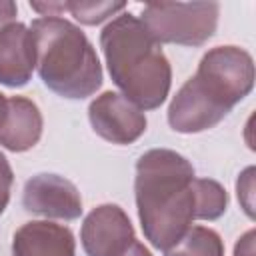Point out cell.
<instances>
[{
    "label": "cell",
    "instance_id": "cell-1",
    "mask_svg": "<svg viewBox=\"0 0 256 256\" xmlns=\"http://www.w3.org/2000/svg\"><path fill=\"white\" fill-rule=\"evenodd\" d=\"M196 174L190 160L170 148H152L136 162L134 196L144 238L166 252L198 220Z\"/></svg>",
    "mask_w": 256,
    "mask_h": 256
},
{
    "label": "cell",
    "instance_id": "cell-2",
    "mask_svg": "<svg viewBox=\"0 0 256 256\" xmlns=\"http://www.w3.org/2000/svg\"><path fill=\"white\" fill-rule=\"evenodd\" d=\"M108 74L120 94L140 110L164 104L172 86V66L162 46L130 12H120L100 32Z\"/></svg>",
    "mask_w": 256,
    "mask_h": 256
},
{
    "label": "cell",
    "instance_id": "cell-3",
    "mask_svg": "<svg viewBox=\"0 0 256 256\" xmlns=\"http://www.w3.org/2000/svg\"><path fill=\"white\" fill-rule=\"evenodd\" d=\"M36 70L44 86L68 100H84L102 86V64L88 36L62 16L32 20Z\"/></svg>",
    "mask_w": 256,
    "mask_h": 256
},
{
    "label": "cell",
    "instance_id": "cell-4",
    "mask_svg": "<svg viewBox=\"0 0 256 256\" xmlns=\"http://www.w3.org/2000/svg\"><path fill=\"white\" fill-rule=\"evenodd\" d=\"M218 2H150L142 8L140 22L162 44L204 46L218 28Z\"/></svg>",
    "mask_w": 256,
    "mask_h": 256
},
{
    "label": "cell",
    "instance_id": "cell-5",
    "mask_svg": "<svg viewBox=\"0 0 256 256\" xmlns=\"http://www.w3.org/2000/svg\"><path fill=\"white\" fill-rule=\"evenodd\" d=\"M192 80L212 102L232 112L254 88V60L240 46H214L200 58Z\"/></svg>",
    "mask_w": 256,
    "mask_h": 256
},
{
    "label": "cell",
    "instance_id": "cell-6",
    "mask_svg": "<svg viewBox=\"0 0 256 256\" xmlns=\"http://www.w3.org/2000/svg\"><path fill=\"white\" fill-rule=\"evenodd\" d=\"M88 120L100 138L120 146L136 142L148 126L146 114L120 92L112 90L102 92L90 102Z\"/></svg>",
    "mask_w": 256,
    "mask_h": 256
},
{
    "label": "cell",
    "instance_id": "cell-7",
    "mask_svg": "<svg viewBox=\"0 0 256 256\" xmlns=\"http://www.w3.org/2000/svg\"><path fill=\"white\" fill-rule=\"evenodd\" d=\"M134 240V226L118 204L92 208L80 228V242L86 256H122Z\"/></svg>",
    "mask_w": 256,
    "mask_h": 256
},
{
    "label": "cell",
    "instance_id": "cell-8",
    "mask_svg": "<svg viewBox=\"0 0 256 256\" xmlns=\"http://www.w3.org/2000/svg\"><path fill=\"white\" fill-rule=\"evenodd\" d=\"M22 206L30 214L54 220H76L82 216L78 188L58 174H36L24 184Z\"/></svg>",
    "mask_w": 256,
    "mask_h": 256
},
{
    "label": "cell",
    "instance_id": "cell-9",
    "mask_svg": "<svg viewBox=\"0 0 256 256\" xmlns=\"http://www.w3.org/2000/svg\"><path fill=\"white\" fill-rule=\"evenodd\" d=\"M230 112L212 102L192 80V76L178 88L168 106V124L180 134H198L220 124Z\"/></svg>",
    "mask_w": 256,
    "mask_h": 256
},
{
    "label": "cell",
    "instance_id": "cell-10",
    "mask_svg": "<svg viewBox=\"0 0 256 256\" xmlns=\"http://www.w3.org/2000/svg\"><path fill=\"white\" fill-rule=\"evenodd\" d=\"M40 108L26 96H6L0 108V146L10 152L34 148L42 136Z\"/></svg>",
    "mask_w": 256,
    "mask_h": 256
},
{
    "label": "cell",
    "instance_id": "cell-11",
    "mask_svg": "<svg viewBox=\"0 0 256 256\" xmlns=\"http://www.w3.org/2000/svg\"><path fill=\"white\" fill-rule=\"evenodd\" d=\"M36 68V52L30 28L12 22L0 28V84L22 88L30 82Z\"/></svg>",
    "mask_w": 256,
    "mask_h": 256
},
{
    "label": "cell",
    "instance_id": "cell-12",
    "mask_svg": "<svg viewBox=\"0 0 256 256\" xmlns=\"http://www.w3.org/2000/svg\"><path fill=\"white\" fill-rule=\"evenodd\" d=\"M12 256H76V240L64 224L32 220L14 232Z\"/></svg>",
    "mask_w": 256,
    "mask_h": 256
},
{
    "label": "cell",
    "instance_id": "cell-13",
    "mask_svg": "<svg viewBox=\"0 0 256 256\" xmlns=\"http://www.w3.org/2000/svg\"><path fill=\"white\" fill-rule=\"evenodd\" d=\"M164 256H224V242L214 228L190 226Z\"/></svg>",
    "mask_w": 256,
    "mask_h": 256
},
{
    "label": "cell",
    "instance_id": "cell-14",
    "mask_svg": "<svg viewBox=\"0 0 256 256\" xmlns=\"http://www.w3.org/2000/svg\"><path fill=\"white\" fill-rule=\"evenodd\" d=\"M196 206L198 220H218L228 208V192L212 178H196Z\"/></svg>",
    "mask_w": 256,
    "mask_h": 256
},
{
    "label": "cell",
    "instance_id": "cell-15",
    "mask_svg": "<svg viewBox=\"0 0 256 256\" xmlns=\"http://www.w3.org/2000/svg\"><path fill=\"white\" fill-rule=\"evenodd\" d=\"M64 6V12L72 14L80 24H86V26H96L112 16H118L124 8H126V2H100V0H68V2H62Z\"/></svg>",
    "mask_w": 256,
    "mask_h": 256
},
{
    "label": "cell",
    "instance_id": "cell-16",
    "mask_svg": "<svg viewBox=\"0 0 256 256\" xmlns=\"http://www.w3.org/2000/svg\"><path fill=\"white\" fill-rule=\"evenodd\" d=\"M254 166H248L236 182V194H238V202L242 204L244 212L248 218H254Z\"/></svg>",
    "mask_w": 256,
    "mask_h": 256
},
{
    "label": "cell",
    "instance_id": "cell-17",
    "mask_svg": "<svg viewBox=\"0 0 256 256\" xmlns=\"http://www.w3.org/2000/svg\"><path fill=\"white\" fill-rule=\"evenodd\" d=\"M12 184H14V174H12L10 162H8V158L0 152V214L6 210V206H8V202H10Z\"/></svg>",
    "mask_w": 256,
    "mask_h": 256
},
{
    "label": "cell",
    "instance_id": "cell-18",
    "mask_svg": "<svg viewBox=\"0 0 256 256\" xmlns=\"http://www.w3.org/2000/svg\"><path fill=\"white\" fill-rule=\"evenodd\" d=\"M254 238L256 234L252 228L244 232L234 244V256H254Z\"/></svg>",
    "mask_w": 256,
    "mask_h": 256
},
{
    "label": "cell",
    "instance_id": "cell-19",
    "mask_svg": "<svg viewBox=\"0 0 256 256\" xmlns=\"http://www.w3.org/2000/svg\"><path fill=\"white\" fill-rule=\"evenodd\" d=\"M16 14H18L16 2H12V0H0V28L12 24L14 18H16Z\"/></svg>",
    "mask_w": 256,
    "mask_h": 256
},
{
    "label": "cell",
    "instance_id": "cell-20",
    "mask_svg": "<svg viewBox=\"0 0 256 256\" xmlns=\"http://www.w3.org/2000/svg\"><path fill=\"white\" fill-rule=\"evenodd\" d=\"M122 256H152V252H150L142 242L134 240V242H132V246H130Z\"/></svg>",
    "mask_w": 256,
    "mask_h": 256
},
{
    "label": "cell",
    "instance_id": "cell-21",
    "mask_svg": "<svg viewBox=\"0 0 256 256\" xmlns=\"http://www.w3.org/2000/svg\"><path fill=\"white\" fill-rule=\"evenodd\" d=\"M4 100H6V96L0 92V108H2V104H4Z\"/></svg>",
    "mask_w": 256,
    "mask_h": 256
}]
</instances>
